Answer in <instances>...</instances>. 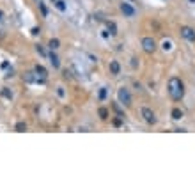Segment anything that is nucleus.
Segmentation results:
<instances>
[{"label": "nucleus", "mask_w": 195, "mask_h": 195, "mask_svg": "<svg viewBox=\"0 0 195 195\" xmlns=\"http://www.w3.org/2000/svg\"><path fill=\"white\" fill-rule=\"evenodd\" d=\"M169 94H170V98L174 101H179L181 98L184 96V85H183V82L179 78L174 76L169 80Z\"/></svg>", "instance_id": "nucleus-1"}, {"label": "nucleus", "mask_w": 195, "mask_h": 195, "mask_svg": "<svg viewBox=\"0 0 195 195\" xmlns=\"http://www.w3.org/2000/svg\"><path fill=\"white\" fill-rule=\"evenodd\" d=\"M117 98H119V103H122V105H131V94L128 92V89H119L117 91Z\"/></svg>", "instance_id": "nucleus-2"}, {"label": "nucleus", "mask_w": 195, "mask_h": 195, "mask_svg": "<svg viewBox=\"0 0 195 195\" xmlns=\"http://www.w3.org/2000/svg\"><path fill=\"white\" fill-rule=\"evenodd\" d=\"M142 48L146 53H153L156 50V41L153 38H144L142 39Z\"/></svg>", "instance_id": "nucleus-3"}, {"label": "nucleus", "mask_w": 195, "mask_h": 195, "mask_svg": "<svg viewBox=\"0 0 195 195\" xmlns=\"http://www.w3.org/2000/svg\"><path fill=\"white\" fill-rule=\"evenodd\" d=\"M140 114H142V117H144L146 122H149V124H154V122H156V116H154V112H153L151 108L144 106V108L140 110Z\"/></svg>", "instance_id": "nucleus-4"}, {"label": "nucleus", "mask_w": 195, "mask_h": 195, "mask_svg": "<svg viewBox=\"0 0 195 195\" xmlns=\"http://www.w3.org/2000/svg\"><path fill=\"white\" fill-rule=\"evenodd\" d=\"M181 36L186 39V41H190V43H195V28L192 27H181Z\"/></svg>", "instance_id": "nucleus-5"}, {"label": "nucleus", "mask_w": 195, "mask_h": 195, "mask_svg": "<svg viewBox=\"0 0 195 195\" xmlns=\"http://www.w3.org/2000/svg\"><path fill=\"white\" fill-rule=\"evenodd\" d=\"M121 11H122V14L128 16V18H133V16H135V9H133L130 4H126V2L121 4Z\"/></svg>", "instance_id": "nucleus-6"}, {"label": "nucleus", "mask_w": 195, "mask_h": 195, "mask_svg": "<svg viewBox=\"0 0 195 195\" xmlns=\"http://www.w3.org/2000/svg\"><path fill=\"white\" fill-rule=\"evenodd\" d=\"M108 69H110V73H112V75H119V73H121V66H119V62H117V60H110Z\"/></svg>", "instance_id": "nucleus-7"}, {"label": "nucleus", "mask_w": 195, "mask_h": 195, "mask_svg": "<svg viewBox=\"0 0 195 195\" xmlns=\"http://www.w3.org/2000/svg\"><path fill=\"white\" fill-rule=\"evenodd\" d=\"M50 62H52L53 68H60V60H58V57L53 53V50H52V53H50Z\"/></svg>", "instance_id": "nucleus-8"}, {"label": "nucleus", "mask_w": 195, "mask_h": 195, "mask_svg": "<svg viewBox=\"0 0 195 195\" xmlns=\"http://www.w3.org/2000/svg\"><path fill=\"white\" fill-rule=\"evenodd\" d=\"M181 117H183V110H181V108H174V110H172V119L179 121Z\"/></svg>", "instance_id": "nucleus-9"}, {"label": "nucleus", "mask_w": 195, "mask_h": 195, "mask_svg": "<svg viewBox=\"0 0 195 195\" xmlns=\"http://www.w3.org/2000/svg\"><path fill=\"white\" fill-rule=\"evenodd\" d=\"M36 73H38L39 76H43V78H46V75H48V73H46V69H44V68H43V66H36Z\"/></svg>", "instance_id": "nucleus-10"}, {"label": "nucleus", "mask_w": 195, "mask_h": 195, "mask_svg": "<svg viewBox=\"0 0 195 195\" xmlns=\"http://www.w3.org/2000/svg\"><path fill=\"white\" fill-rule=\"evenodd\" d=\"M14 130H16V131H25V130H27V122H23V121H20V122H16Z\"/></svg>", "instance_id": "nucleus-11"}, {"label": "nucleus", "mask_w": 195, "mask_h": 195, "mask_svg": "<svg viewBox=\"0 0 195 195\" xmlns=\"http://www.w3.org/2000/svg\"><path fill=\"white\" fill-rule=\"evenodd\" d=\"M58 46H60V41L58 39H52L50 41V50H57Z\"/></svg>", "instance_id": "nucleus-12"}, {"label": "nucleus", "mask_w": 195, "mask_h": 195, "mask_svg": "<svg viewBox=\"0 0 195 195\" xmlns=\"http://www.w3.org/2000/svg\"><path fill=\"white\" fill-rule=\"evenodd\" d=\"M53 2H55V7H57L58 11H62V13L66 11V5H64V2H62V0H53Z\"/></svg>", "instance_id": "nucleus-13"}, {"label": "nucleus", "mask_w": 195, "mask_h": 195, "mask_svg": "<svg viewBox=\"0 0 195 195\" xmlns=\"http://www.w3.org/2000/svg\"><path fill=\"white\" fill-rule=\"evenodd\" d=\"M98 114H99V117H101V119H108V110H106V108H99V112H98Z\"/></svg>", "instance_id": "nucleus-14"}, {"label": "nucleus", "mask_w": 195, "mask_h": 195, "mask_svg": "<svg viewBox=\"0 0 195 195\" xmlns=\"http://www.w3.org/2000/svg\"><path fill=\"white\" fill-rule=\"evenodd\" d=\"M106 27H108V30H110V34H112V36H116V34H117V28H116V25H114V23H106Z\"/></svg>", "instance_id": "nucleus-15"}, {"label": "nucleus", "mask_w": 195, "mask_h": 195, "mask_svg": "<svg viewBox=\"0 0 195 195\" xmlns=\"http://www.w3.org/2000/svg\"><path fill=\"white\" fill-rule=\"evenodd\" d=\"M105 96H106V87L101 89V92H99V99H105Z\"/></svg>", "instance_id": "nucleus-16"}, {"label": "nucleus", "mask_w": 195, "mask_h": 195, "mask_svg": "<svg viewBox=\"0 0 195 195\" xmlns=\"http://www.w3.org/2000/svg\"><path fill=\"white\" fill-rule=\"evenodd\" d=\"M163 48H165V50H170V48H172L170 41H165V43H163Z\"/></svg>", "instance_id": "nucleus-17"}, {"label": "nucleus", "mask_w": 195, "mask_h": 195, "mask_svg": "<svg viewBox=\"0 0 195 195\" xmlns=\"http://www.w3.org/2000/svg\"><path fill=\"white\" fill-rule=\"evenodd\" d=\"M39 5H41V11H43V16H46L48 13H46V7H44V4H39Z\"/></svg>", "instance_id": "nucleus-18"}, {"label": "nucleus", "mask_w": 195, "mask_h": 195, "mask_svg": "<svg viewBox=\"0 0 195 195\" xmlns=\"http://www.w3.org/2000/svg\"><path fill=\"white\" fill-rule=\"evenodd\" d=\"M114 124H116V126H121V124H122V121H121V119H114Z\"/></svg>", "instance_id": "nucleus-19"}, {"label": "nucleus", "mask_w": 195, "mask_h": 195, "mask_svg": "<svg viewBox=\"0 0 195 195\" xmlns=\"http://www.w3.org/2000/svg\"><path fill=\"white\" fill-rule=\"evenodd\" d=\"M0 20H2V11H0Z\"/></svg>", "instance_id": "nucleus-20"}]
</instances>
